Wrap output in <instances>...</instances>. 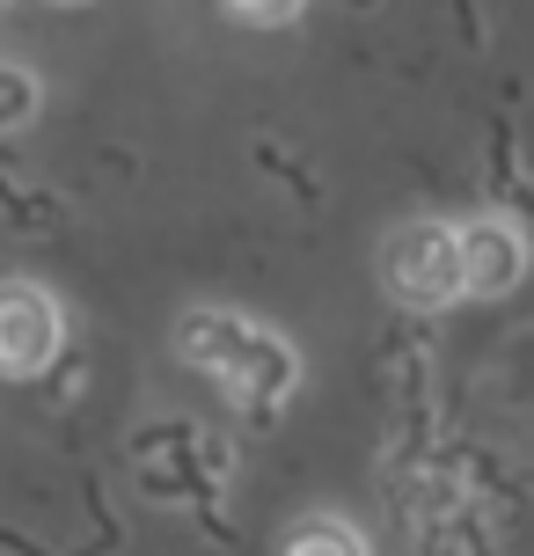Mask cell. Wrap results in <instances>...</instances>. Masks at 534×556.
Returning a JSON list of instances; mask_svg holds the SVG:
<instances>
[{"label": "cell", "instance_id": "6da1fadb", "mask_svg": "<svg viewBox=\"0 0 534 556\" xmlns=\"http://www.w3.org/2000/svg\"><path fill=\"white\" fill-rule=\"evenodd\" d=\"M381 278H389L395 301L418 307V315L461 301V271H454V227H440V220L395 227L389 250H381Z\"/></svg>", "mask_w": 534, "mask_h": 556}, {"label": "cell", "instance_id": "7a4b0ae2", "mask_svg": "<svg viewBox=\"0 0 534 556\" xmlns=\"http://www.w3.org/2000/svg\"><path fill=\"white\" fill-rule=\"evenodd\" d=\"M454 271H461V293L498 301V293H512L520 271H527V242H520L506 220H469L454 235Z\"/></svg>", "mask_w": 534, "mask_h": 556}, {"label": "cell", "instance_id": "3957f363", "mask_svg": "<svg viewBox=\"0 0 534 556\" xmlns=\"http://www.w3.org/2000/svg\"><path fill=\"white\" fill-rule=\"evenodd\" d=\"M59 307L37 293V286H8L0 293V366L8 374H37V366L59 359Z\"/></svg>", "mask_w": 534, "mask_h": 556}, {"label": "cell", "instance_id": "277c9868", "mask_svg": "<svg viewBox=\"0 0 534 556\" xmlns=\"http://www.w3.org/2000/svg\"><path fill=\"white\" fill-rule=\"evenodd\" d=\"M293 374H301V366H293V352H285L271 330H242V352L220 366V381L242 395V403H256V417L279 410V395L293 389Z\"/></svg>", "mask_w": 534, "mask_h": 556}, {"label": "cell", "instance_id": "5b68a950", "mask_svg": "<svg viewBox=\"0 0 534 556\" xmlns=\"http://www.w3.org/2000/svg\"><path fill=\"white\" fill-rule=\"evenodd\" d=\"M242 330H250L242 315H227V307H198V315L176 323V352H183L191 366H213V374H220V366L242 352Z\"/></svg>", "mask_w": 534, "mask_h": 556}, {"label": "cell", "instance_id": "8992f818", "mask_svg": "<svg viewBox=\"0 0 534 556\" xmlns=\"http://www.w3.org/2000/svg\"><path fill=\"white\" fill-rule=\"evenodd\" d=\"M491 198L512 205L520 220H534V184L520 176V139H512V117H491Z\"/></svg>", "mask_w": 534, "mask_h": 556}, {"label": "cell", "instance_id": "52a82bcc", "mask_svg": "<svg viewBox=\"0 0 534 556\" xmlns=\"http://www.w3.org/2000/svg\"><path fill=\"white\" fill-rule=\"evenodd\" d=\"M0 220H15L23 235H52V227H59V198H44V191H15V184L0 176Z\"/></svg>", "mask_w": 534, "mask_h": 556}, {"label": "cell", "instance_id": "ba28073f", "mask_svg": "<svg viewBox=\"0 0 534 556\" xmlns=\"http://www.w3.org/2000/svg\"><path fill=\"white\" fill-rule=\"evenodd\" d=\"M37 117V74L29 66H0V132H23Z\"/></svg>", "mask_w": 534, "mask_h": 556}, {"label": "cell", "instance_id": "9c48e42d", "mask_svg": "<svg viewBox=\"0 0 534 556\" xmlns=\"http://www.w3.org/2000/svg\"><path fill=\"white\" fill-rule=\"evenodd\" d=\"M285 556H366V542L352 528H338V520H315V528H301L285 542Z\"/></svg>", "mask_w": 534, "mask_h": 556}, {"label": "cell", "instance_id": "30bf717a", "mask_svg": "<svg viewBox=\"0 0 534 556\" xmlns=\"http://www.w3.org/2000/svg\"><path fill=\"white\" fill-rule=\"evenodd\" d=\"M234 15H250V23H285V15H301L308 0H227Z\"/></svg>", "mask_w": 534, "mask_h": 556}, {"label": "cell", "instance_id": "8fae6325", "mask_svg": "<svg viewBox=\"0 0 534 556\" xmlns=\"http://www.w3.org/2000/svg\"><path fill=\"white\" fill-rule=\"evenodd\" d=\"M454 23H461V45H483V15H476V0H454Z\"/></svg>", "mask_w": 534, "mask_h": 556}, {"label": "cell", "instance_id": "7c38bea8", "mask_svg": "<svg viewBox=\"0 0 534 556\" xmlns=\"http://www.w3.org/2000/svg\"><path fill=\"white\" fill-rule=\"evenodd\" d=\"M0 549H8V556H44L37 542H23V534H0Z\"/></svg>", "mask_w": 534, "mask_h": 556}, {"label": "cell", "instance_id": "4fadbf2b", "mask_svg": "<svg viewBox=\"0 0 534 556\" xmlns=\"http://www.w3.org/2000/svg\"><path fill=\"white\" fill-rule=\"evenodd\" d=\"M352 8H373V0H352Z\"/></svg>", "mask_w": 534, "mask_h": 556}]
</instances>
